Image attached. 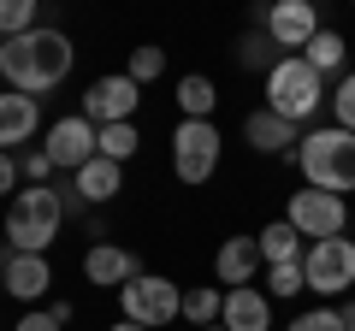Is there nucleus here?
<instances>
[{"instance_id":"1","label":"nucleus","mask_w":355,"mask_h":331,"mask_svg":"<svg viewBox=\"0 0 355 331\" xmlns=\"http://www.w3.org/2000/svg\"><path fill=\"white\" fill-rule=\"evenodd\" d=\"M71 65H77V48H71V36L65 30H30V36H12V42H0V77H6V89H18V95H53L71 77Z\"/></svg>"},{"instance_id":"2","label":"nucleus","mask_w":355,"mask_h":331,"mask_svg":"<svg viewBox=\"0 0 355 331\" xmlns=\"http://www.w3.org/2000/svg\"><path fill=\"white\" fill-rule=\"evenodd\" d=\"M77 195L71 190H48V184H24V190L12 195V207L0 213V231H6V242H12V255H48L53 237H60V225L77 213Z\"/></svg>"},{"instance_id":"3","label":"nucleus","mask_w":355,"mask_h":331,"mask_svg":"<svg viewBox=\"0 0 355 331\" xmlns=\"http://www.w3.org/2000/svg\"><path fill=\"white\" fill-rule=\"evenodd\" d=\"M291 160H296L308 190H326V195H343L349 202V190H355V136L349 130H338V125L308 130Z\"/></svg>"},{"instance_id":"4","label":"nucleus","mask_w":355,"mask_h":331,"mask_svg":"<svg viewBox=\"0 0 355 331\" xmlns=\"http://www.w3.org/2000/svg\"><path fill=\"white\" fill-rule=\"evenodd\" d=\"M261 107H266V113H279L284 125L302 130L308 118H320L331 107V95H326V77H320L302 53H291V60H279L272 71H266V101Z\"/></svg>"},{"instance_id":"5","label":"nucleus","mask_w":355,"mask_h":331,"mask_svg":"<svg viewBox=\"0 0 355 331\" xmlns=\"http://www.w3.org/2000/svg\"><path fill=\"white\" fill-rule=\"evenodd\" d=\"M219 160H225V136H219L214 118H178V130H172V172H178V184L202 190V184L219 172Z\"/></svg>"},{"instance_id":"6","label":"nucleus","mask_w":355,"mask_h":331,"mask_svg":"<svg viewBox=\"0 0 355 331\" xmlns=\"http://www.w3.org/2000/svg\"><path fill=\"white\" fill-rule=\"evenodd\" d=\"M119 319H130V325H142V331H160V325H172V319H184V284H172L166 272L130 278L125 290H119Z\"/></svg>"},{"instance_id":"7","label":"nucleus","mask_w":355,"mask_h":331,"mask_svg":"<svg viewBox=\"0 0 355 331\" xmlns=\"http://www.w3.org/2000/svg\"><path fill=\"white\" fill-rule=\"evenodd\" d=\"M302 278H308V290L326 296V302H349V290H355V237L308 242L302 249Z\"/></svg>"},{"instance_id":"8","label":"nucleus","mask_w":355,"mask_h":331,"mask_svg":"<svg viewBox=\"0 0 355 331\" xmlns=\"http://www.w3.org/2000/svg\"><path fill=\"white\" fill-rule=\"evenodd\" d=\"M284 219H291L296 237H308V242L349 237V202H343V195H326V190H291Z\"/></svg>"},{"instance_id":"9","label":"nucleus","mask_w":355,"mask_h":331,"mask_svg":"<svg viewBox=\"0 0 355 331\" xmlns=\"http://www.w3.org/2000/svg\"><path fill=\"white\" fill-rule=\"evenodd\" d=\"M137 107H142V89L125 71H113V77H95L83 89V107H77V113L101 130V125H137Z\"/></svg>"},{"instance_id":"10","label":"nucleus","mask_w":355,"mask_h":331,"mask_svg":"<svg viewBox=\"0 0 355 331\" xmlns=\"http://www.w3.org/2000/svg\"><path fill=\"white\" fill-rule=\"evenodd\" d=\"M42 154L53 160V172H83L89 160H95V125H89L83 113H65V118H53L48 130H42Z\"/></svg>"},{"instance_id":"11","label":"nucleus","mask_w":355,"mask_h":331,"mask_svg":"<svg viewBox=\"0 0 355 331\" xmlns=\"http://www.w3.org/2000/svg\"><path fill=\"white\" fill-rule=\"evenodd\" d=\"M261 30L279 42V53H302L326 24H320L314 0H279V6H266V12H261Z\"/></svg>"},{"instance_id":"12","label":"nucleus","mask_w":355,"mask_h":331,"mask_svg":"<svg viewBox=\"0 0 355 331\" xmlns=\"http://www.w3.org/2000/svg\"><path fill=\"white\" fill-rule=\"evenodd\" d=\"M83 278L95 290H125L130 278H142V260L130 249H119V242H89L83 249Z\"/></svg>"},{"instance_id":"13","label":"nucleus","mask_w":355,"mask_h":331,"mask_svg":"<svg viewBox=\"0 0 355 331\" xmlns=\"http://www.w3.org/2000/svg\"><path fill=\"white\" fill-rule=\"evenodd\" d=\"M36 130H42V101L6 89L0 95V154H24V142H36Z\"/></svg>"},{"instance_id":"14","label":"nucleus","mask_w":355,"mask_h":331,"mask_svg":"<svg viewBox=\"0 0 355 331\" xmlns=\"http://www.w3.org/2000/svg\"><path fill=\"white\" fill-rule=\"evenodd\" d=\"M261 272H266V260H261V242H254V237H225V242H219L214 278L225 284V290H249Z\"/></svg>"},{"instance_id":"15","label":"nucleus","mask_w":355,"mask_h":331,"mask_svg":"<svg viewBox=\"0 0 355 331\" xmlns=\"http://www.w3.org/2000/svg\"><path fill=\"white\" fill-rule=\"evenodd\" d=\"M243 142H249L254 154H272V160L284 154V160H291V154H296V142H302V136H296V125H284L279 113H266V107H254V113H243Z\"/></svg>"},{"instance_id":"16","label":"nucleus","mask_w":355,"mask_h":331,"mask_svg":"<svg viewBox=\"0 0 355 331\" xmlns=\"http://www.w3.org/2000/svg\"><path fill=\"white\" fill-rule=\"evenodd\" d=\"M225 331H272V296L266 290H225V314H219Z\"/></svg>"},{"instance_id":"17","label":"nucleus","mask_w":355,"mask_h":331,"mask_svg":"<svg viewBox=\"0 0 355 331\" xmlns=\"http://www.w3.org/2000/svg\"><path fill=\"white\" fill-rule=\"evenodd\" d=\"M119 190H125V166L101 160V154H95V160H89L83 172H77V178H71V195H77V202H83V207H107V202H113Z\"/></svg>"},{"instance_id":"18","label":"nucleus","mask_w":355,"mask_h":331,"mask_svg":"<svg viewBox=\"0 0 355 331\" xmlns=\"http://www.w3.org/2000/svg\"><path fill=\"white\" fill-rule=\"evenodd\" d=\"M48 284H53L48 255H6V296H18V302H42Z\"/></svg>"},{"instance_id":"19","label":"nucleus","mask_w":355,"mask_h":331,"mask_svg":"<svg viewBox=\"0 0 355 331\" xmlns=\"http://www.w3.org/2000/svg\"><path fill=\"white\" fill-rule=\"evenodd\" d=\"M254 242H261V260H266V267H291V260H302V237H296L291 219L261 225V231H254Z\"/></svg>"},{"instance_id":"20","label":"nucleus","mask_w":355,"mask_h":331,"mask_svg":"<svg viewBox=\"0 0 355 331\" xmlns=\"http://www.w3.org/2000/svg\"><path fill=\"white\" fill-rule=\"evenodd\" d=\"M214 107H219V83L214 77H202V71L178 77V113L184 118H214Z\"/></svg>"},{"instance_id":"21","label":"nucleus","mask_w":355,"mask_h":331,"mask_svg":"<svg viewBox=\"0 0 355 331\" xmlns=\"http://www.w3.org/2000/svg\"><path fill=\"white\" fill-rule=\"evenodd\" d=\"M302 60L314 65L320 77H343V65H349V42H343L338 30H320V36L302 48Z\"/></svg>"},{"instance_id":"22","label":"nucleus","mask_w":355,"mask_h":331,"mask_svg":"<svg viewBox=\"0 0 355 331\" xmlns=\"http://www.w3.org/2000/svg\"><path fill=\"white\" fill-rule=\"evenodd\" d=\"M279 60H291V53H279V42L266 36V30H249V36L237 42V65H243V71H261L266 77Z\"/></svg>"},{"instance_id":"23","label":"nucleus","mask_w":355,"mask_h":331,"mask_svg":"<svg viewBox=\"0 0 355 331\" xmlns=\"http://www.w3.org/2000/svg\"><path fill=\"white\" fill-rule=\"evenodd\" d=\"M219 314H225V290H214V284H196V290H184V319H190L196 331L219 325Z\"/></svg>"},{"instance_id":"24","label":"nucleus","mask_w":355,"mask_h":331,"mask_svg":"<svg viewBox=\"0 0 355 331\" xmlns=\"http://www.w3.org/2000/svg\"><path fill=\"white\" fill-rule=\"evenodd\" d=\"M137 148H142L137 125H101V130H95V154H101V160H113V166L137 160Z\"/></svg>"},{"instance_id":"25","label":"nucleus","mask_w":355,"mask_h":331,"mask_svg":"<svg viewBox=\"0 0 355 331\" xmlns=\"http://www.w3.org/2000/svg\"><path fill=\"white\" fill-rule=\"evenodd\" d=\"M36 30V0H0V42Z\"/></svg>"},{"instance_id":"26","label":"nucleus","mask_w":355,"mask_h":331,"mask_svg":"<svg viewBox=\"0 0 355 331\" xmlns=\"http://www.w3.org/2000/svg\"><path fill=\"white\" fill-rule=\"evenodd\" d=\"M160 71H166V48H154V42H142V48H130V65H125V77L137 83V89H142V83H154Z\"/></svg>"},{"instance_id":"27","label":"nucleus","mask_w":355,"mask_h":331,"mask_svg":"<svg viewBox=\"0 0 355 331\" xmlns=\"http://www.w3.org/2000/svg\"><path fill=\"white\" fill-rule=\"evenodd\" d=\"M331 125L355 136V71H343L338 89H331Z\"/></svg>"},{"instance_id":"28","label":"nucleus","mask_w":355,"mask_h":331,"mask_svg":"<svg viewBox=\"0 0 355 331\" xmlns=\"http://www.w3.org/2000/svg\"><path fill=\"white\" fill-rule=\"evenodd\" d=\"M296 290H308L302 260H291V267H266V296H296Z\"/></svg>"},{"instance_id":"29","label":"nucleus","mask_w":355,"mask_h":331,"mask_svg":"<svg viewBox=\"0 0 355 331\" xmlns=\"http://www.w3.org/2000/svg\"><path fill=\"white\" fill-rule=\"evenodd\" d=\"M284 331H343V319H338V307H308V314H296Z\"/></svg>"},{"instance_id":"30","label":"nucleus","mask_w":355,"mask_h":331,"mask_svg":"<svg viewBox=\"0 0 355 331\" xmlns=\"http://www.w3.org/2000/svg\"><path fill=\"white\" fill-rule=\"evenodd\" d=\"M18 166H24L30 184H48V178H53V160H48L42 148H24V154H18Z\"/></svg>"},{"instance_id":"31","label":"nucleus","mask_w":355,"mask_h":331,"mask_svg":"<svg viewBox=\"0 0 355 331\" xmlns=\"http://www.w3.org/2000/svg\"><path fill=\"white\" fill-rule=\"evenodd\" d=\"M18 184H24V166H18V154H0V195H18Z\"/></svg>"},{"instance_id":"32","label":"nucleus","mask_w":355,"mask_h":331,"mask_svg":"<svg viewBox=\"0 0 355 331\" xmlns=\"http://www.w3.org/2000/svg\"><path fill=\"white\" fill-rule=\"evenodd\" d=\"M12 331H60V319H53V314H48V307H30V314H24V319H18V325H12Z\"/></svg>"},{"instance_id":"33","label":"nucleus","mask_w":355,"mask_h":331,"mask_svg":"<svg viewBox=\"0 0 355 331\" xmlns=\"http://www.w3.org/2000/svg\"><path fill=\"white\" fill-rule=\"evenodd\" d=\"M338 319H343V331H355V296H349V302H338Z\"/></svg>"},{"instance_id":"34","label":"nucleus","mask_w":355,"mask_h":331,"mask_svg":"<svg viewBox=\"0 0 355 331\" xmlns=\"http://www.w3.org/2000/svg\"><path fill=\"white\" fill-rule=\"evenodd\" d=\"M107 331H142V325H130V319H119V325H107Z\"/></svg>"},{"instance_id":"35","label":"nucleus","mask_w":355,"mask_h":331,"mask_svg":"<svg viewBox=\"0 0 355 331\" xmlns=\"http://www.w3.org/2000/svg\"><path fill=\"white\" fill-rule=\"evenodd\" d=\"M0 296H6V255H0Z\"/></svg>"},{"instance_id":"36","label":"nucleus","mask_w":355,"mask_h":331,"mask_svg":"<svg viewBox=\"0 0 355 331\" xmlns=\"http://www.w3.org/2000/svg\"><path fill=\"white\" fill-rule=\"evenodd\" d=\"M207 331H225V325H207Z\"/></svg>"}]
</instances>
